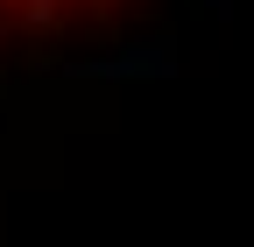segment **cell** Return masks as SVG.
<instances>
[{
	"mask_svg": "<svg viewBox=\"0 0 254 247\" xmlns=\"http://www.w3.org/2000/svg\"><path fill=\"white\" fill-rule=\"evenodd\" d=\"M163 0H0V64H78L134 43Z\"/></svg>",
	"mask_w": 254,
	"mask_h": 247,
	"instance_id": "obj_1",
	"label": "cell"
}]
</instances>
